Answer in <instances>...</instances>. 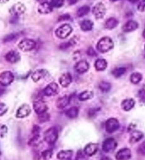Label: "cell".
I'll list each match as a JSON object with an SVG mask.
<instances>
[{"label":"cell","instance_id":"6da1fadb","mask_svg":"<svg viewBox=\"0 0 145 160\" xmlns=\"http://www.w3.org/2000/svg\"><path fill=\"white\" fill-rule=\"evenodd\" d=\"M113 45L114 44L112 39H110L108 37H104L99 41L98 44H97V49L99 52L105 53V52H107L112 49Z\"/></svg>","mask_w":145,"mask_h":160},{"label":"cell","instance_id":"7a4b0ae2","mask_svg":"<svg viewBox=\"0 0 145 160\" xmlns=\"http://www.w3.org/2000/svg\"><path fill=\"white\" fill-rule=\"evenodd\" d=\"M58 138V132L55 127L47 129L44 133V140L49 145H53Z\"/></svg>","mask_w":145,"mask_h":160},{"label":"cell","instance_id":"3957f363","mask_svg":"<svg viewBox=\"0 0 145 160\" xmlns=\"http://www.w3.org/2000/svg\"><path fill=\"white\" fill-rule=\"evenodd\" d=\"M72 32V28L70 25L64 24L58 28L55 31V34L60 39H65Z\"/></svg>","mask_w":145,"mask_h":160},{"label":"cell","instance_id":"277c9868","mask_svg":"<svg viewBox=\"0 0 145 160\" xmlns=\"http://www.w3.org/2000/svg\"><path fill=\"white\" fill-rule=\"evenodd\" d=\"M14 80L13 73L9 71H4L0 73V85L2 86L9 85Z\"/></svg>","mask_w":145,"mask_h":160},{"label":"cell","instance_id":"5b68a950","mask_svg":"<svg viewBox=\"0 0 145 160\" xmlns=\"http://www.w3.org/2000/svg\"><path fill=\"white\" fill-rule=\"evenodd\" d=\"M120 127L118 119L115 118H110L105 122V130L109 133H113L116 131Z\"/></svg>","mask_w":145,"mask_h":160},{"label":"cell","instance_id":"8992f818","mask_svg":"<svg viewBox=\"0 0 145 160\" xmlns=\"http://www.w3.org/2000/svg\"><path fill=\"white\" fill-rule=\"evenodd\" d=\"M106 9H105V5L102 2H99L93 7L92 13L96 18H102L105 14Z\"/></svg>","mask_w":145,"mask_h":160},{"label":"cell","instance_id":"52a82bcc","mask_svg":"<svg viewBox=\"0 0 145 160\" xmlns=\"http://www.w3.org/2000/svg\"><path fill=\"white\" fill-rule=\"evenodd\" d=\"M117 146H118V143L113 138H108L103 142L102 149L105 152H110L115 150Z\"/></svg>","mask_w":145,"mask_h":160},{"label":"cell","instance_id":"ba28073f","mask_svg":"<svg viewBox=\"0 0 145 160\" xmlns=\"http://www.w3.org/2000/svg\"><path fill=\"white\" fill-rule=\"evenodd\" d=\"M35 41L30 39H25L21 40L19 44V49L23 52H29L35 48Z\"/></svg>","mask_w":145,"mask_h":160},{"label":"cell","instance_id":"9c48e42d","mask_svg":"<svg viewBox=\"0 0 145 160\" xmlns=\"http://www.w3.org/2000/svg\"><path fill=\"white\" fill-rule=\"evenodd\" d=\"M59 92V86L56 82H51L47 85L43 90V94L45 95L48 96H54Z\"/></svg>","mask_w":145,"mask_h":160},{"label":"cell","instance_id":"30bf717a","mask_svg":"<svg viewBox=\"0 0 145 160\" xmlns=\"http://www.w3.org/2000/svg\"><path fill=\"white\" fill-rule=\"evenodd\" d=\"M25 11H26V7H25V5L21 3V2H18V3L13 4L12 7L11 8L10 13L14 17H19V16L23 14L25 12Z\"/></svg>","mask_w":145,"mask_h":160},{"label":"cell","instance_id":"8fae6325","mask_svg":"<svg viewBox=\"0 0 145 160\" xmlns=\"http://www.w3.org/2000/svg\"><path fill=\"white\" fill-rule=\"evenodd\" d=\"M30 112H31V109H30V106L29 104H24L17 109L16 117L19 118H23L29 117Z\"/></svg>","mask_w":145,"mask_h":160},{"label":"cell","instance_id":"7c38bea8","mask_svg":"<svg viewBox=\"0 0 145 160\" xmlns=\"http://www.w3.org/2000/svg\"><path fill=\"white\" fill-rule=\"evenodd\" d=\"M33 109H34L36 114L38 115L43 114L44 112H46L47 110V106L45 102L38 100L33 102Z\"/></svg>","mask_w":145,"mask_h":160},{"label":"cell","instance_id":"4fadbf2b","mask_svg":"<svg viewBox=\"0 0 145 160\" xmlns=\"http://www.w3.org/2000/svg\"><path fill=\"white\" fill-rule=\"evenodd\" d=\"M132 157V152L129 148H122L116 153L117 160H129Z\"/></svg>","mask_w":145,"mask_h":160},{"label":"cell","instance_id":"5bb4252c","mask_svg":"<svg viewBox=\"0 0 145 160\" xmlns=\"http://www.w3.org/2000/svg\"><path fill=\"white\" fill-rule=\"evenodd\" d=\"M49 76V73L47 70L45 69H38L33 73L31 78L34 82H38L40 80L46 78L47 76Z\"/></svg>","mask_w":145,"mask_h":160},{"label":"cell","instance_id":"9a60e30c","mask_svg":"<svg viewBox=\"0 0 145 160\" xmlns=\"http://www.w3.org/2000/svg\"><path fill=\"white\" fill-rule=\"evenodd\" d=\"M89 63L85 60L79 61V62H77L76 63V65H75L74 67V69L76 71V72L79 74L86 73V71L89 70Z\"/></svg>","mask_w":145,"mask_h":160},{"label":"cell","instance_id":"2e32d148","mask_svg":"<svg viewBox=\"0 0 145 160\" xmlns=\"http://www.w3.org/2000/svg\"><path fill=\"white\" fill-rule=\"evenodd\" d=\"M98 150V144H96V143H89V144L86 145V147L83 149V152H84V153L86 155L91 157L94 155L97 152Z\"/></svg>","mask_w":145,"mask_h":160},{"label":"cell","instance_id":"e0dca14e","mask_svg":"<svg viewBox=\"0 0 145 160\" xmlns=\"http://www.w3.org/2000/svg\"><path fill=\"white\" fill-rule=\"evenodd\" d=\"M20 54L18 52L12 50L8 52L5 56V59H6L8 62L14 63L18 62L19 60H20Z\"/></svg>","mask_w":145,"mask_h":160},{"label":"cell","instance_id":"ac0fdd59","mask_svg":"<svg viewBox=\"0 0 145 160\" xmlns=\"http://www.w3.org/2000/svg\"><path fill=\"white\" fill-rule=\"evenodd\" d=\"M72 81V78L70 73H63L62 76L60 77L59 82L63 88H67L69 85L71 84Z\"/></svg>","mask_w":145,"mask_h":160},{"label":"cell","instance_id":"d6986e66","mask_svg":"<svg viewBox=\"0 0 145 160\" xmlns=\"http://www.w3.org/2000/svg\"><path fill=\"white\" fill-rule=\"evenodd\" d=\"M38 12L42 13V14H47V13H49L52 12V5L48 3V2H43V3H40L38 7Z\"/></svg>","mask_w":145,"mask_h":160},{"label":"cell","instance_id":"ffe728a7","mask_svg":"<svg viewBox=\"0 0 145 160\" xmlns=\"http://www.w3.org/2000/svg\"><path fill=\"white\" fill-rule=\"evenodd\" d=\"M73 155V151L71 150H62L59 152L57 154V157L60 160H69Z\"/></svg>","mask_w":145,"mask_h":160},{"label":"cell","instance_id":"44dd1931","mask_svg":"<svg viewBox=\"0 0 145 160\" xmlns=\"http://www.w3.org/2000/svg\"><path fill=\"white\" fill-rule=\"evenodd\" d=\"M69 102H70V98L68 96H63V97L58 99L56 102V106L58 109H64L69 105Z\"/></svg>","mask_w":145,"mask_h":160},{"label":"cell","instance_id":"7402d4cb","mask_svg":"<svg viewBox=\"0 0 145 160\" xmlns=\"http://www.w3.org/2000/svg\"><path fill=\"white\" fill-rule=\"evenodd\" d=\"M138 28V23L135 21H129L125 23L123 27H122V30L124 32H132L133 30H136Z\"/></svg>","mask_w":145,"mask_h":160},{"label":"cell","instance_id":"603a6c76","mask_svg":"<svg viewBox=\"0 0 145 160\" xmlns=\"http://www.w3.org/2000/svg\"><path fill=\"white\" fill-rule=\"evenodd\" d=\"M144 137V134L142 132L139 131H134L130 134V142L132 143H135L139 141L142 138Z\"/></svg>","mask_w":145,"mask_h":160},{"label":"cell","instance_id":"cb8c5ba5","mask_svg":"<svg viewBox=\"0 0 145 160\" xmlns=\"http://www.w3.org/2000/svg\"><path fill=\"white\" fill-rule=\"evenodd\" d=\"M135 102L133 99H126L122 102L121 106L123 110L126 112L130 111L134 107H135Z\"/></svg>","mask_w":145,"mask_h":160},{"label":"cell","instance_id":"d4e9b609","mask_svg":"<svg viewBox=\"0 0 145 160\" xmlns=\"http://www.w3.org/2000/svg\"><path fill=\"white\" fill-rule=\"evenodd\" d=\"M107 66H108L107 62L104 59H97L94 64V67L96 68V69L99 71H104L105 68H107Z\"/></svg>","mask_w":145,"mask_h":160},{"label":"cell","instance_id":"484cf974","mask_svg":"<svg viewBox=\"0 0 145 160\" xmlns=\"http://www.w3.org/2000/svg\"><path fill=\"white\" fill-rule=\"evenodd\" d=\"M65 115L69 118H75L79 115V109L77 107H72L65 112Z\"/></svg>","mask_w":145,"mask_h":160},{"label":"cell","instance_id":"4316f807","mask_svg":"<svg viewBox=\"0 0 145 160\" xmlns=\"http://www.w3.org/2000/svg\"><path fill=\"white\" fill-rule=\"evenodd\" d=\"M93 97H94V92H92V91L86 90L79 94V100L80 101H86V100H91V98H93Z\"/></svg>","mask_w":145,"mask_h":160},{"label":"cell","instance_id":"83f0119b","mask_svg":"<svg viewBox=\"0 0 145 160\" xmlns=\"http://www.w3.org/2000/svg\"><path fill=\"white\" fill-rule=\"evenodd\" d=\"M93 26H94L93 22L89 20H84L82 21V23H80L81 29L83 30V31H89V30H92Z\"/></svg>","mask_w":145,"mask_h":160},{"label":"cell","instance_id":"f1b7e54d","mask_svg":"<svg viewBox=\"0 0 145 160\" xmlns=\"http://www.w3.org/2000/svg\"><path fill=\"white\" fill-rule=\"evenodd\" d=\"M118 21L114 18H108L105 23V27L108 30H112L118 26Z\"/></svg>","mask_w":145,"mask_h":160},{"label":"cell","instance_id":"f546056e","mask_svg":"<svg viewBox=\"0 0 145 160\" xmlns=\"http://www.w3.org/2000/svg\"><path fill=\"white\" fill-rule=\"evenodd\" d=\"M142 75L139 73H133L130 76V81L133 84H137L142 81Z\"/></svg>","mask_w":145,"mask_h":160},{"label":"cell","instance_id":"4dcf8cb0","mask_svg":"<svg viewBox=\"0 0 145 160\" xmlns=\"http://www.w3.org/2000/svg\"><path fill=\"white\" fill-rule=\"evenodd\" d=\"M99 89L103 92H108L111 89V85L108 82L102 81L99 84Z\"/></svg>","mask_w":145,"mask_h":160},{"label":"cell","instance_id":"1f68e13d","mask_svg":"<svg viewBox=\"0 0 145 160\" xmlns=\"http://www.w3.org/2000/svg\"><path fill=\"white\" fill-rule=\"evenodd\" d=\"M89 11H90V7L88 6H83L78 9L77 16H79V17H82V16L87 14L89 12Z\"/></svg>","mask_w":145,"mask_h":160},{"label":"cell","instance_id":"d6a6232c","mask_svg":"<svg viewBox=\"0 0 145 160\" xmlns=\"http://www.w3.org/2000/svg\"><path fill=\"white\" fill-rule=\"evenodd\" d=\"M126 69L124 67H119L115 69L113 71V75L115 77V78H119V77L122 76L125 73Z\"/></svg>","mask_w":145,"mask_h":160},{"label":"cell","instance_id":"836d02e7","mask_svg":"<svg viewBox=\"0 0 145 160\" xmlns=\"http://www.w3.org/2000/svg\"><path fill=\"white\" fill-rule=\"evenodd\" d=\"M52 154H53V152H52V151L51 150H46L42 152L41 156L43 157V159L48 160L52 158Z\"/></svg>","mask_w":145,"mask_h":160},{"label":"cell","instance_id":"e575fe53","mask_svg":"<svg viewBox=\"0 0 145 160\" xmlns=\"http://www.w3.org/2000/svg\"><path fill=\"white\" fill-rule=\"evenodd\" d=\"M50 119V115L47 114V112H44L43 114H38V120L40 121V122H47V121Z\"/></svg>","mask_w":145,"mask_h":160},{"label":"cell","instance_id":"d590c367","mask_svg":"<svg viewBox=\"0 0 145 160\" xmlns=\"http://www.w3.org/2000/svg\"><path fill=\"white\" fill-rule=\"evenodd\" d=\"M8 128L4 124H0V138H4L7 134Z\"/></svg>","mask_w":145,"mask_h":160},{"label":"cell","instance_id":"8d00e7d4","mask_svg":"<svg viewBox=\"0 0 145 160\" xmlns=\"http://www.w3.org/2000/svg\"><path fill=\"white\" fill-rule=\"evenodd\" d=\"M64 4V0H51V4L52 7L59 8L62 7Z\"/></svg>","mask_w":145,"mask_h":160},{"label":"cell","instance_id":"74e56055","mask_svg":"<svg viewBox=\"0 0 145 160\" xmlns=\"http://www.w3.org/2000/svg\"><path fill=\"white\" fill-rule=\"evenodd\" d=\"M17 37H18V35L16 33H12L10 35H8L7 36H6L4 38V42H10V41L15 40Z\"/></svg>","mask_w":145,"mask_h":160},{"label":"cell","instance_id":"f35d334b","mask_svg":"<svg viewBox=\"0 0 145 160\" xmlns=\"http://www.w3.org/2000/svg\"><path fill=\"white\" fill-rule=\"evenodd\" d=\"M8 110V107L4 103L0 102V117L3 116L7 113Z\"/></svg>","mask_w":145,"mask_h":160},{"label":"cell","instance_id":"ab89813d","mask_svg":"<svg viewBox=\"0 0 145 160\" xmlns=\"http://www.w3.org/2000/svg\"><path fill=\"white\" fill-rule=\"evenodd\" d=\"M40 127L38 126H34L33 127V129H32L33 137L40 136Z\"/></svg>","mask_w":145,"mask_h":160},{"label":"cell","instance_id":"60d3db41","mask_svg":"<svg viewBox=\"0 0 145 160\" xmlns=\"http://www.w3.org/2000/svg\"><path fill=\"white\" fill-rule=\"evenodd\" d=\"M137 150L138 152L142 154V155H145V142H142V144L139 146Z\"/></svg>","mask_w":145,"mask_h":160},{"label":"cell","instance_id":"b9f144b4","mask_svg":"<svg viewBox=\"0 0 145 160\" xmlns=\"http://www.w3.org/2000/svg\"><path fill=\"white\" fill-rule=\"evenodd\" d=\"M137 8L139 12H145V0H143L139 4Z\"/></svg>","mask_w":145,"mask_h":160},{"label":"cell","instance_id":"7bdbcfd3","mask_svg":"<svg viewBox=\"0 0 145 160\" xmlns=\"http://www.w3.org/2000/svg\"><path fill=\"white\" fill-rule=\"evenodd\" d=\"M139 98L142 101L145 102V90H141L139 92Z\"/></svg>","mask_w":145,"mask_h":160},{"label":"cell","instance_id":"ee69618b","mask_svg":"<svg viewBox=\"0 0 145 160\" xmlns=\"http://www.w3.org/2000/svg\"><path fill=\"white\" fill-rule=\"evenodd\" d=\"M87 54H88V55H89V56H91V57H95L97 55L96 52H95L94 49L92 48H89V49L87 50Z\"/></svg>","mask_w":145,"mask_h":160},{"label":"cell","instance_id":"f6af8a7d","mask_svg":"<svg viewBox=\"0 0 145 160\" xmlns=\"http://www.w3.org/2000/svg\"><path fill=\"white\" fill-rule=\"evenodd\" d=\"M72 44L70 43V42H65V43H62V45H60V49H67L69 46H71Z\"/></svg>","mask_w":145,"mask_h":160},{"label":"cell","instance_id":"bcb514c9","mask_svg":"<svg viewBox=\"0 0 145 160\" xmlns=\"http://www.w3.org/2000/svg\"><path fill=\"white\" fill-rule=\"evenodd\" d=\"M69 14H65V15H63V16H61L60 17V18H59V20L60 21H62V20H67V19H69Z\"/></svg>","mask_w":145,"mask_h":160},{"label":"cell","instance_id":"7dc6e473","mask_svg":"<svg viewBox=\"0 0 145 160\" xmlns=\"http://www.w3.org/2000/svg\"><path fill=\"white\" fill-rule=\"evenodd\" d=\"M77 1H78V0H67L68 3L70 5H73L74 4H76Z\"/></svg>","mask_w":145,"mask_h":160},{"label":"cell","instance_id":"c3c4849f","mask_svg":"<svg viewBox=\"0 0 145 160\" xmlns=\"http://www.w3.org/2000/svg\"><path fill=\"white\" fill-rule=\"evenodd\" d=\"M101 160H112V159H111L110 157H103V158H101Z\"/></svg>","mask_w":145,"mask_h":160},{"label":"cell","instance_id":"681fc988","mask_svg":"<svg viewBox=\"0 0 145 160\" xmlns=\"http://www.w3.org/2000/svg\"><path fill=\"white\" fill-rule=\"evenodd\" d=\"M9 0H0V3H6Z\"/></svg>","mask_w":145,"mask_h":160},{"label":"cell","instance_id":"f907efd6","mask_svg":"<svg viewBox=\"0 0 145 160\" xmlns=\"http://www.w3.org/2000/svg\"><path fill=\"white\" fill-rule=\"evenodd\" d=\"M128 1L129 2H132V3H135V2H137L138 0H128Z\"/></svg>","mask_w":145,"mask_h":160},{"label":"cell","instance_id":"816d5d0a","mask_svg":"<svg viewBox=\"0 0 145 160\" xmlns=\"http://www.w3.org/2000/svg\"><path fill=\"white\" fill-rule=\"evenodd\" d=\"M3 92H4V90L2 89V88H0V95H2V94H3Z\"/></svg>","mask_w":145,"mask_h":160},{"label":"cell","instance_id":"f5cc1de1","mask_svg":"<svg viewBox=\"0 0 145 160\" xmlns=\"http://www.w3.org/2000/svg\"><path fill=\"white\" fill-rule=\"evenodd\" d=\"M38 2H40V3H43V2H45L46 1V0H37Z\"/></svg>","mask_w":145,"mask_h":160},{"label":"cell","instance_id":"db71d44e","mask_svg":"<svg viewBox=\"0 0 145 160\" xmlns=\"http://www.w3.org/2000/svg\"><path fill=\"white\" fill-rule=\"evenodd\" d=\"M143 37L145 38V29H144V32H143Z\"/></svg>","mask_w":145,"mask_h":160},{"label":"cell","instance_id":"11a10c76","mask_svg":"<svg viewBox=\"0 0 145 160\" xmlns=\"http://www.w3.org/2000/svg\"><path fill=\"white\" fill-rule=\"evenodd\" d=\"M1 158H2V154L0 152V160H1Z\"/></svg>","mask_w":145,"mask_h":160},{"label":"cell","instance_id":"9f6ffc18","mask_svg":"<svg viewBox=\"0 0 145 160\" xmlns=\"http://www.w3.org/2000/svg\"><path fill=\"white\" fill-rule=\"evenodd\" d=\"M110 1H113V2H115V1H118V0H110Z\"/></svg>","mask_w":145,"mask_h":160}]
</instances>
